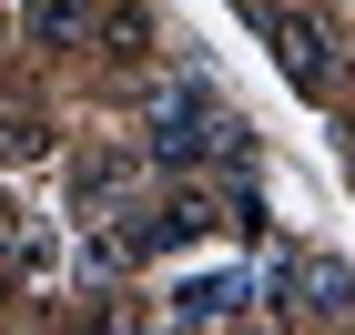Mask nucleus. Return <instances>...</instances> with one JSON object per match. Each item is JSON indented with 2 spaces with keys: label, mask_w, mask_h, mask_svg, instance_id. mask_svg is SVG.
Returning a JSON list of instances; mask_svg holds the SVG:
<instances>
[{
  "label": "nucleus",
  "mask_w": 355,
  "mask_h": 335,
  "mask_svg": "<svg viewBox=\"0 0 355 335\" xmlns=\"http://www.w3.org/2000/svg\"><path fill=\"white\" fill-rule=\"evenodd\" d=\"M244 163V122L234 112H214V92L193 82H153V102H142V163H163V173H183V163Z\"/></svg>",
  "instance_id": "nucleus-1"
},
{
  "label": "nucleus",
  "mask_w": 355,
  "mask_h": 335,
  "mask_svg": "<svg viewBox=\"0 0 355 335\" xmlns=\"http://www.w3.org/2000/svg\"><path fill=\"white\" fill-rule=\"evenodd\" d=\"M244 21L274 41V61H284V82H295V92H325V82H335V41H325V21L274 10V0H244Z\"/></svg>",
  "instance_id": "nucleus-2"
},
{
  "label": "nucleus",
  "mask_w": 355,
  "mask_h": 335,
  "mask_svg": "<svg viewBox=\"0 0 355 335\" xmlns=\"http://www.w3.org/2000/svg\"><path fill=\"white\" fill-rule=\"evenodd\" d=\"M234 315H254V275L244 264H214V275L173 284V325H234Z\"/></svg>",
  "instance_id": "nucleus-3"
},
{
  "label": "nucleus",
  "mask_w": 355,
  "mask_h": 335,
  "mask_svg": "<svg viewBox=\"0 0 355 335\" xmlns=\"http://www.w3.org/2000/svg\"><path fill=\"white\" fill-rule=\"evenodd\" d=\"M274 315H345V264H325V254H315V264H274Z\"/></svg>",
  "instance_id": "nucleus-4"
},
{
  "label": "nucleus",
  "mask_w": 355,
  "mask_h": 335,
  "mask_svg": "<svg viewBox=\"0 0 355 335\" xmlns=\"http://www.w3.org/2000/svg\"><path fill=\"white\" fill-rule=\"evenodd\" d=\"M132 194V153H82L71 163V214H112Z\"/></svg>",
  "instance_id": "nucleus-5"
},
{
  "label": "nucleus",
  "mask_w": 355,
  "mask_h": 335,
  "mask_svg": "<svg viewBox=\"0 0 355 335\" xmlns=\"http://www.w3.org/2000/svg\"><path fill=\"white\" fill-rule=\"evenodd\" d=\"M21 21H31L41 51H82V41H92V0H31Z\"/></svg>",
  "instance_id": "nucleus-6"
},
{
  "label": "nucleus",
  "mask_w": 355,
  "mask_h": 335,
  "mask_svg": "<svg viewBox=\"0 0 355 335\" xmlns=\"http://www.w3.org/2000/svg\"><path fill=\"white\" fill-rule=\"evenodd\" d=\"M92 41H102L112 61H142L153 51V10H142V0H112V10H92Z\"/></svg>",
  "instance_id": "nucleus-7"
},
{
  "label": "nucleus",
  "mask_w": 355,
  "mask_h": 335,
  "mask_svg": "<svg viewBox=\"0 0 355 335\" xmlns=\"http://www.w3.org/2000/svg\"><path fill=\"white\" fill-rule=\"evenodd\" d=\"M41 153H51V122L10 112V122H0V163H41Z\"/></svg>",
  "instance_id": "nucleus-8"
}]
</instances>
